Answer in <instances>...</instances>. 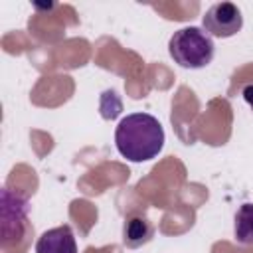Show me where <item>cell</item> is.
Masks as SVG:
<instances>
[{"mask_svg":"<svg viewBox=\"0 0 253 253\" xmlns=\"http://www.w3.org/2000/svg\"><path fill=\"white\" fill-rule=\"evenodd\" d=\"M204 32L211 38H231L243 28L241 10L233 2H217L202 16Z\"/></svg>","mask_w":253,"mask_h":253,"instance_id":"obj_3","label":"cell"},{"mask_svg":"<svg viewBox=\"0 0 253 253\" xmlns=\"http://www.w3.org/2000/svg\"><path fill=\"white\" fill-rule=\"evenodd\" d=\"M36 253H77L73 229L69 225H59L43 231L36 243Z\"/></svg>","mask_w":253,"mask_h":253,"instance_id":"obj_4","label":"cell"},{"mask_svg":"<svg viewBox=\"0 0 253 253\" xmlns=\"http://www.w3.org/2000/svg\"><path fill=\"white\" fill-rule=\"evenodd\" d=\"M235 239L241 245H253V204H241L233 221Z\"/></svg>","mask_w":253,"mask_h":253,"instance_id":"obj_6","label":"cell"},{"mask_svg":"<svg viewBox=\"0 0 253 253\" xmlns=\"http://www.w3.org/2000/svg\"><path fill=\"white\" fill-rule=\"evenodd\" d=\"M213 40L202 28L188 26L172 34L168 40V53L184 69H202L213 59Z\"/></svg>","mask_w":253,"mask_h":253,"instance_id":"obj_2","label":"cell"},{"mask_svg":"<svg viewBox=\"0 0 253 253\" xmlns=\"http://www.w3.org/2000/svg\"><path fill=\"white\" fill-rule=\"evenodd\" d=\"M241 95H243L245 103H247V105L251 107V111H253V83L245 85V87H243V91H241Z\"/></svg>","mask_w":253,"mask_h":253,"instance_id":"obj_7","label":"cell"},{"mask_svg":"<svg viewBox=\"0 0 253 253\" xmlns=\"http://www.w3.org/2000/svg\"><path fill=\"white\" fill-rule=\"evenodd\" d=\"M154 235V227L144 215H130L123 227V243L130 249H136L148 243Z\"/></svg>","mask_w":253,"mask_h":253,"instance_id":"obj_5","label":"cell"},{"mask_svg":"<svg viewBox=\"0 0 253 253\" xmlns=\"http://www.w3.org/2000/svg\"><path fill=\"white\" fill-rule=\"evenodd\" d=\"M115 144L128 162H146L156 158L164 148V128L148 113H132L121 119L115 130Z\"/></svg>","mask_w":253,"mask_h":253,"instance_id":"obj_1","label":"cell"}]
</instances>
